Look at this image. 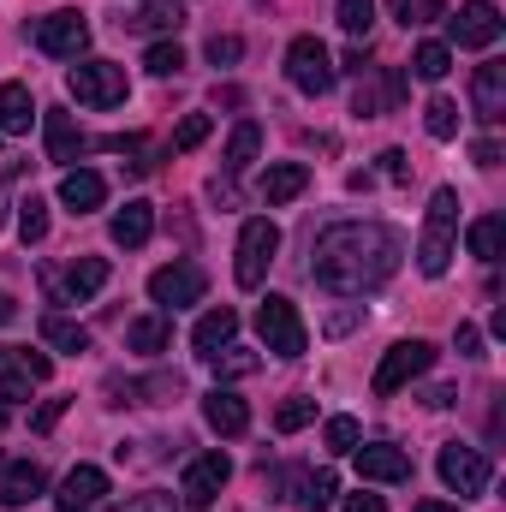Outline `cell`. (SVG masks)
I'll return each instance as SVG.
<instances>
[{
    "label": "cell",
    "mask_w": 506,
    "mask_h": 512,
    "mask_svg": "<svg viewBox=\"0 0 506 512\" xmlns=\"http://www.w3.org/2000/svg\"><path fill=\"white\" fill-rule=\"evenodd\" d=\"M203 423H209L215 435H245V429H251V405H245L239 393L215 387V393L203 399Z\"/></svg>",
    "instance_id": "cell-21"
},
{
    "label": "cell",
    "mask_w": 506,
    "mask_h": 512,
    "mask_svg": "<svg viewBox=\"0 0 506 512\" xmlns=\"http://www.w3.org/2000/svg\"><path fill=\"white\" fill-rule=\"evenodd\" d=\"M24 36H30L48 60H78V54L90 48V18H84V12H48V18H36Z\"/></svg>",
    "instance_id": "cell-8"
},
{
    "label": "cell",
    "mask_w": 506,
    "mask_h": 512,
    "mask_svg": "<svg viewBox=\"0 0 506 512\" xmlns=\"http://www.w3.org/2000/svg\"><path fill=\"white\" fill-rule=\"evenodd\" d=\"M340 30L346 36H370V24H376V0H340Z\"/></svg>",
    "instance_id": "cell-39"
},
{
    "label": "cell",
    "mask_w": 506,
    "mask_h": 512,
    "mask_svg": "<svg viewBox=\"0 0 506 512\" xmlns=\"http://www.w3.org/2000/svg\"><path fill=\"white\" fill-rule=\"evenodd\" d=\"M435 370V346L429 340H399V346H387V358L376 364V393L387 399V393H399V387H411L417 376H429Z\"/></svg>",
    "instance_id": "cell-9"
},
{
    "label": "cell",
    "mask_w": 506,
    "mask_h": 512,
    "mask_svg": "<svg viewBox=\"0 0 506 512\" xmlns=\"http://www.w3.org/2000/svg\"><path fill=\"white\" fill-rule=\"evenodd\" d=\"M114 405H161L179 393V376H149V382H108Z\"/></svg>",
    "instance_id": "cell-27"
},
{
    "label": "cell",
    "mask_w": 506,
    "mask_h": 512,
    "mask_svg": "<svg viewBox=\"0 0 506 512\" xmlns=\"http://www.w3.org/2000/svg\"><path fill=\"white\" fill-rule=\"evenodd\" d=\"M286 78H292V90H304V96H328L334 78H340V66H334V54H328L322 36H298V42L286 48Z\"/></svg>",
    "instance_id": "cell-5"
},
{
    "label": "cell",
    "mask_w": 506,
    "mask_h": 512,
    "mask_svg": "<svg viewBox=\"0 0 506 512\" xmlns=\"http://www.w3.org/2000/svg\"><path fill=\"white\" fill-rule=\"evenodd\" d=\"M48 489V471L36 465V459H0V507H30L36 495Z\"/></svg>",
    "instance_id": "cell-18"
},
{
    "label": "cell",
    "mask_w": 506,
    "mask_h": 512,
    "mask_svg": "<svg viewBox=\"0 0 506 512\" xmlns=\"http://www.w3.org/2000/svg\"><path fill=\"white\" fill-rule=\"evenodd\" d=\"M227 483H233V459H227V453H203V459H191V465H185L179 501H191V507H209V501H215Z\"/></svg>",
    "instance_id": "cell-12"
},
{
    "label": "cell",
    "mask_w": 506,
    "mask_h": 512,
    "mask_svg": "<svg viewBox=\"0 0 506 512\" xmlns=\"http://www.w3.org/2000/svg\"><path fill=\"white\" fill-rule=\"evenodd\" d=\"M143 66H149L155 78H179V72H185V48H179V42H155V48L143 54Z\"/></svg>",
    "instance_id": "cell-37"
},
{
    "label": "cell",
    "mask_w": 506,
    "mask_h": 512,
    "mask_svg": "<svg viewBox=\"0 0 506 512\" xmlns=\"http://www.w3.org/2000/svg\"><path fill=\"white\" fill-rule=\"evenodd\" d=\"M60 203H66L72 215H90V209L108 203V179H102L96 167H72V173L60 179Z\"/></svg>",
    "instance_id": "cell-19"
},
{
    "label": "cell",
    "mask_w": 506,
    "mask_h": 512,
    "mask_svg": "<svg viewBox=\"0 0 506 512\" xmlns=\"http://www.w3.org/2000/svg\"><path fill=\"white\" fill-rule=\"evenodd\" d=\"M381 173H387V179H405V173H411V161H405L399 149H387V155H381Z\"/></svg>",
    "instance_id": "cell-48"
},
{
    "label": "cell",
    "mask_w": 506,
    "mask_h": 512,
    "mask_svg": "<svg viewBox=\"0 0 506 512\" xmlns=\"http://www.w3.org/2000/svg\"><path fill=\"white\" fill-rule=\"evenodd\" d=\"M126 66H114V60H78L72 72H66V96H78V108H120L126 102Z\"/></svg>",
    "instance_id": "cell-4"
},
{
    "label": "cell",
    "mask_w": 506,
    "mask_h": 512,
    "mask_svg": "<svg viewBox=\"0 0 506 512\" xmlns=\"http://www.w3.org/2000/svg\"><path fill=\"white\" fill-rule=\"evenodd\" d=\"M203 364H209L215 376H251L256 364H262V358H256V352H245V346H233V340H227V346H221V352H209Z\"/></svg>",
    "instance_id": "cell-34"
},
{
    "label": "cell",
    "mask_w": 506,
    "mask_h": 512,
    "mask_svg": "<svg viewBox=\"0 0 506 512\" xmlns=\"http://www.w3.org/2000/svg\"><path fill=\"white\" fill-rule=\"evenodd\" d=\"M12 316H18V304H12V298H6V292H0V328H6V322H12Z\"/></svg>",
    "instance_id": "cell-51"
},
{
    "label": "cell",
    "mask_w": 506,
    "mask_h": 512,
    "mask_svg": "<svg viewBox=\"0 0 506 512\" xmlns=\"http://www.w3.org/2000/svg\"><path fill=\"white\" fill-rule=\"evenodd\" d=\"M18 239H24V245H42V239H48V203H42V197H24V203H18Z\"/></svg>",
    "instance_id": "cell-35"
},
{
    "label": "cell",
    "mask_w": 506,
    "mask_h": 512,
    "mask_svg": "<svg viewBox=\"0 0 506 512\" xmlns=\"http://www.w3.org/2000/svg\"><path fill=\"white\" fill-rule=\"evenodd\" d=\"M417 512H459V507H441V501H417Z\"/></svg>",
    "instance_id": "cell-52"
},
{
    "label": "cell",
    "mask_w": 506,
    "mask_h": 512,
    "mask_svg": "<svg viewBox=\"0 0 506 512\" xmlns=\"http://www.w3.org/2000/svg\"><path fill=\"white\" fill-rule=\"evenodd\" d=\"M161 6H179V0H161Z\"/></svg>",
    "instance_id": "cell-54"
},
{
    "label": "cell",
    "mask_w": 506,
    "mask_h": 512,
    "mask_svg": "<svg viewBox=\"0 0 506 512\" xmlns=\"http://www.w3.org/2000/svg\"><path fill=\"white\" fill-rule=\"evenodd\" d=\"M435 471H441V483H447L459 501H477V495H489V483H495L489 459H483L477 447H465V441H447L441 459H435Z\"/></svg>",
    "instance_id": "cell-6"
},
{
    "label": "cell",
    "mask_w": 506,
    "mask_h": 512,
    "mask_svg": "<svg viewBox=\"0 0 506 512\" xmlns=\"http://www.w3.org/2000/svg\"><path fill=\"white\" fill-rule=\"evenodd\" d=\"M209 292V274L197 268V262H167V268H155L149 274V298L173 316V310H185V304H197Z\"/></svg>",
    "instance_id": "cell-10"
},
{
    "label": "cell",
    "mask_w": 506,
    "mask_h": 512,
    "mask_svg": "<svg viewBox=\"0 0 506 512\" xmlns=\"http://www.w3.org/2000/svg\"><path fill=\"white\" fill-rule=\"evenodd\" d=\"M42 126H48V161H78V155L90 149V137L72 126V114H66V108H48V114H42Z\"/></svg>",
    "instance_id": "cell-23"
},
{
    "label": "cell",
    "mask_w": 506,
    "mask_h": 512,
    "mask_svg": "<svg viewBox=\"0 0 506 512\" xmlns=\"http://www.w3.org/2000/svg\"><path fill=\"white\" fill-rule=\"evenodd\" d=\"M280 483H286V501H292L298 512H328L334 507V495H340L334 471H286Z\"/></svg>",
    "instance_id": "cell-17"
},
{
    "label": "cell",
    "mask_w": 506,
    "mask_h": 512,
    "mask_svg": "<svg viewBox=\"0 0 506 512\" xmlns=\"http://www.w3.org/2000/svg\"><path fill=\"white\" fill-rule=\"evenodd\" d=\"M459 358H483V328H471V322H459Z\"/></svg>",
    "instance_id": "cell-46"
},
{
    "label": "cell",
    "mask_w": 506,
    "mask_h": 512,
    "mask_svg": "<svg viewBox=\"0 0 506 512\" xmlns=\"http://www.w3.org/2000/svg\"><path fill=\"white\" fill-rule=\"evenodd\" d=\"M239 54H245V42H239V36H209V60H215V66H233Z\"/></svg>",
    "instance_id": "cell-45"
},
{
    "label": "cell",
    "mask_w": 506,
    "mask_h": 512,
    "mask_svg": "<svg viewBox=\"0 0 506 512\" xmlns=\"http://www.w3.org/2000/svg\"><path fill=\"white\" fill-rule=\"evenodd\" d=\"M471 161H477V167H501V143H477Z\"/></svg>",
    "instance_id": "cell-49"
},
{
    "label": "cell",
    "mask_w": 506,
    "mask_h": 512,
    "mask_svg": "<svg viewBox=\"0 0 506 512\" xmlns=\"http://www.w3.org/2000/svg\"><path fill=\"white\" fill-rule=\"evenodd\" d=\"M453 239H459V191L441 185V191L429 197V209H423V239H417V268H423L429 280L447 274V262H453Z\"/></svg>",
    "instance_id": "cell-2"
},
{
    "label": "cell",
    "mask_w": 506,
    "mask_h": 512,
    "mask_svg": "<svg viewBox=\"0 0 506 512\" xmlns=\"http://www.w3.org/2000/svg\"><path fill=\"white\" fill-rule=\"evenodd\" d=\"M60 411H66V399H48V405L36 411V429H54V423H60Z\"/></svg>",
    "instance_id": "cell-50"
},
{
    "label": "cell",
    "mask_w": 506,
    "mask_h": 512,
    "mask_svg": "<svg viewBox=\"0 0 506 512\" xmlns=\"http://www.w3.org/2000/svg\"><path fill=\"white\" fill-rule=\"evenodd\" d=\"M274 251H280V227H274L268 215L245 221V233H239V262H233V280H239L245 292H256V286L268 280V262H274Z\"/></svg>",
    "instance_id": "cell-7"
},
{
    "label": "cell",
    "mask_w": 506,
    "mask_h": 512,
    "mask_svg": "<svg viewBox=\"0 0 506 512\" xmlns=\"http://www.w3.org/2000/svg\"><path fill=\"white\" fill-rule=\"evenodd\" d=\"M310 191V167L304 161H274L268 173H262V203L268 209H280V203H292V197H304Z\"/></svg>",
    "instance_id": "cell-20"
},
{
    "label": "cell",
    "mask_w": 506,
    "mask_h": 512,
    "mask_svg": "<svg viewBox=\"0 0 506 512\" xmlns=\"http://www.w3.org/2000/svg\"><path fill=\"white\" fill-rule=\"evenodd\" d=\"M30 387H36V376L24 364V352L18 346H0V399H30Z\"/></svg>",
    "instance_id": "cell-29"
},
{
    "label": "cell",
    "mask_w": 506,
    "mask_h": 512,
    "mask_svg": "<svg viewBox=\"0 0 506 512\" xmlns=\"http://www.w3.org/2000/svg\"><path fill=\"white\" fill-rule=\"evenodd\" d=\"M316 262H310V274H316V286L322 292H334V298H364V292H376L387 286L393 274H399V233L393 227H381V221H340V227H328L322 239H316Z\"/></svg>",
    "instance_id": "cell-1"
},
{
    "label": "cell",
    "mask_w": 506,
    "mask_h": 512,
    "mask_svg": "<svg viewBox=\"0 0 506 512\" xmlns=\"http://www.w3.org/2000/svg\"><path fill=\"white\" fill-rule=\"evenodd\" d=\"M352 459H358V477L364 483H405L411 477V453L405 447H387V441H358Z\"/></svg>",
    "instance_id": "cell-13"
},
{
    "label": "cell",
    "mask_w": 506,
    "mask_h": 512,
    "mask_svg": "<svg viewBox=\"0 0 506 512\" xmlns=\"http://www.w3.org/2000/svg\"><path fill=\"white\" fill-rule=\"evenodd\" d=\"M0 429H6V405H0Z\"/></svg>",
    "instance_id": "cell-53"
},
{
    "label": "cell",
    "mask_w": 506,
    "mask_h": 512,
    "mask_svg": "<svg viewBox=\"0 0 506 512\" xmlns=\"http://www.w3.org/2000/svg\"><path fill=\"white\" fill-rule=\"evenodd\" d=\"M346 512H387V501H381V495H370V489H364V495H346Z\"/></svg>",
    "instance_id": "cell-47"
},
{
    "label": "cell",
    "mask_w": 506,
    "mask_h": 512,
    "mask_svg": "<svg viewBox=\"0 0 506 512\" xmlns=\"http://www.w3.org/2000/svg\"><path fill=\"white\" fill-rule=\"evenodd\" d=\"M256 149H262V126H256V120H239V126H233V137H227L221 167H227V173H245V167L256 161Z\"/></svg>",
    "instance_id": "cell-28"
},
{
    "label": "cell",
    "mask_w": 506,
    "mask_h": 512,
    "mask_svg": "<svg viewBox=\"0 0 506 512\" xmlns=\"http://www.w3.org/2000/svg\"><path fill=\"white\" fill-rule=\"evenodd\" d=\"M471 114L483 126H501L506 120V60H483L477 78H471Z\"/></svg>",
    "instance_id": "cell-14"
},
{
    "label": "cell",
    "mask_w": 506,
    "mask_h": 512,
    "mask_svg": "<svg viewBox=\"0 0 506 512\" xmlns=\"http://www.w3.org/2000/svg\"><path fill=\"white\" fill-rule=\"evenodd\" d=\"M304 423H316V399H286V405L274 411V429H280V435H292V429H304Z\"/></svg>",
    "instance_id": "cell-40"
},
{
    "label": "cell",
    "mask_w": 506,
    "mask_h": 512,
    "mask_svg": "<svg viewBox=\"0 0 506 512\" xmlns=\"http://www.w3.org/2000/svg\"><path fill=\"white\" fill-rule=\"evenodd\" d=\"M102 286H108V256H78V262L66 268V286H60V292H66L72 304H84V298H96Z\"/></svg>",
    "instance_id": "cell-25"
},
{
    "label": "cell",
    "mask_w": 506,
    "mask_h": 512,
    "mask_svg": "<svg viewBox=\"0 0 506 512\" xmlns=\"http://www.w3.org/2000/svg\"><path fill=\"white\" fill-rule=\"evenodd\" d=\"M256 334H262V346H268L274 358H304V346H310L298 304L280 298V292H268V298L256 304Z\"/></svg>",
    "instance_id": "cell-3"
},
{
    "label": "cell",
    "mask_w": 506,
    "mask_h": 512,
    "mask_svg": "<svg viewBox=\"0 0 506 512\" xmlns=\"http://www.w3.org/2000/svg\"><path fill=\"white\" fill-rule=\"evenodd\" d=\"M173 501H179V495H161V489H149V495H131V501H120L114 512H173Z\"/></svg>",
    "instance_id": "cell-44"
},
{
    "label": "cell",
    "mask_w": 506,
    "mask_h": 512,
    "mask_svg": "<svg viewBox=\"0 0 506 512\" xmlns=\"http://www.w3.org/2000/svg\"><path fill=\"white\" fill-rule=\"evenodd\" d=\"M393 12H399L405 24H429V18H447V12H441V0H393Z\"/></svg>",
    "instance_id": "cell-43"
},
{
    "label": "cell",
    "mask_w": 506,
    "mask_h": 512,
    "mask_svg": "<svg viewBox=\"0 0 506 512\" xmlns=\"http://www.w3.org/2000/svg\"><path fill=\"white\" fill-rule=\"evenodd\" d=\"M209 131H215V120H209V114H185V120H179V131H173V149H197Z\"/></svg>",
    "instance_id": "cell-41"
},
{
    "label": "cell",
    "mask_w": 506,
    "mask_h": 512,
    "mask_svg": "<svg viewBox=\"0 0 506 512\" xmlns=\"http://www.w3.org/2000/svg\"><path fill=\"white\" fill-rule=\"evenodd\" d=\"M465 245H471V256H483V262H501V251H506V221H501V215H483V221H471Z\"/></svg>",
    "instance_id": "cell-30"
},
{
    "label": "cell",
    "mask_w": 506,
    "mask_h": 512,
    "mask_svg": "<svg viewBox=\"0 0 506 512\" xmlns=\"http://www.w3.org/2000/svg\"><path fill=\"white\" fill-rule=\"evenodd\" d=\"M167 340H173V322H167V316H137L126 328L131 352H167Z\"/></svg>",
    "instance_id": "cell-31"
},
{
    "label": "cell",
    "mask_w": 506,
    "mask_h": 512,
    "mask_svg": "<svg viewBox=\"0 0 506 512\" xmlns=\"http://www.w3.org/2000/svg\"><path fill=\"white\" fill-rule=\"evenodd\" d=\"M102 495H108V471L102 465H72L60 495H54V512H90Z\"/></svg>",
    "instance_id": "cell-16"
},
{
    "label": "cell",
    "mask_w": 506,
    "mask_h": 512,
    "mask_svg": "<svg viewBox=\"0 0 506 512\" xmlns=\"http://www.w3.org/2000/svg\"><path fill=\"white\" fill-rule=\"evenodd\" d=\"M322 441H328V453H352V447L364 441V423H358V417H328Z\"/></svg>",
    "instance_id": "cell-38"
},
{
    "label": "cell",
    "mask_w": 506,
    "mask_h": 512,
    "mask_svg": "<svg viewBox=\"0 0 506 512\" xmlns=\"http://www.w3.org/2000/svg\"><path fill=\"white\" fill-rule=\"evenodd\" d=\"M447 36L459 48H495L501 42V6L495 0H465L453 18H447Z\"/></svg>",
    "instance_id": "cell-11"
},
{
    "label": "cell",
    "mask_w": 506,
    "mask_h": 512,
    "mask_svg": "<svg viewBox=\"0 0 506 512\" xmlns=\"http://www.w3.org/2000/svg\"><path fill=\"white\" fill-rule=\"evenodd\" d=\"M131 30H179V6H149V12H131Z\"/></svg>",
    "instance_id": "cell-42"
},
{
    "label": "cell",
    "mask_w": 506,
    "mask_h": 512,
    "mask_svg": "<svg viewBox=\"0 0 506 512\" xmlns=\"http://www.w3.org/2000/svg\"><path fill=\"white\" fill-rule=\"evenodd\" d=\"M30 120H42L30 84H0V137H24Z\"/></svg>",
    "instance_id": "cell-22"
},
{
    "label": "cell",
    "mask_w": 506,
    "mask_h": 512,
    "mask_svg": "<svg viewBox=\"0 0 506 512\" xmlns=\"http://www.w3.org/2000/svg\"><path fill=\"white\" fill-rule=\"evenodd\" d=\"M108 233H114V245H120V251L149 245V233H155V209H149V203H126V209L108 221Z\"/></svg>",
    "instance_id": "cell-24"
},
{
    "label": "cell",
    "mask_w": 506,
    "mask_h": 512,
    "mask_svg": "<svg viewBox=\"0 0 506 512\" xmlns=\"http://www.w3.org/2000/svg\"><path fill=\"white\" fill-rule=\"evenodd\" d=\"M423 126H429V137H459V102H447V96H435L429 108H423Z\"/></svg>",
    "instance_id": "cell-36"
},
{
    "label": "cell",
    "mask_w": 506,
    "mask_h": 512,
    "mask_svg": "<svg viewBox=\"0 0 506 512\" xmlns=\"http://www.w3.org/2000/svg\"><path fill=\"white\" fill-rule=\"evenodd\" d=\"M399 96H405V78H399L393 66H364V72H358V102H352V108H358L364 120H376V114H387Z\"/></svg>",
    "instance_id": "cell-15"
},
{
    "label": "cell",
    "mask_w": 506,
    "mask_h": 512,
    "mask_svg": "<svg viewBox=\"0 0 506 512\" xmlns=\"http://www.w3.org/2000/svg\"><path fill=\"white\" fill-rule=\"evenodd\" d=\"M411 72H417L423 84H441V78L453 72V48H447V42H417V54H411Z\"/></svg>",
    "instance_id": "cell-32"
},
{
    "label": "cell",
    "mask_w": 506,
    "mask_h": 512,
    "mask_svg": "<svg viewBox=\"0 0 506 512\" xmlns=\"http://www.w3.org/2000/svg\"><path fill=\"white\" fill-rule=\"evenodd\" d=\"M42 340L54 352H90V334L78 322H66V316H42Z\"/></svg>",
    "instance_id": "cell-33"
},
{
    "label": "cell",
    "mask_w": 506,
    "mask_h": 512,
    "mask_svg": "<svg viewBox=\"0 0 506 512\" xmlns=\"http://www.w3.org/2000/svg\"><path fill=\"white\" fill-rule=\"evenodd\" d=\"M233 334H239V310H227V304H221V310H209V316L191 328V346H197V358H209V352H221Z\"/></svg>",
    "instance_id": "cell-26"
}]
</instances>
